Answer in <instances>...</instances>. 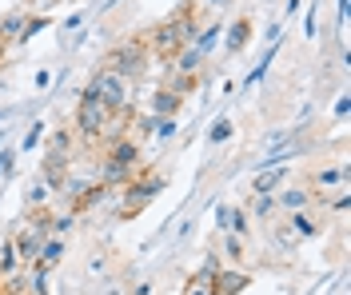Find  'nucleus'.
Here are the masks:
<instances>
[{
	"instance_id": "nucleus-5",
	"label": "nucleus",
	"mask_w": 351,
	"mask_h": 295,
	"mask_svg": "<svg viewBox=\"0 0 351 295\" xmlns=\"http://www.w3.org/2000/svg\"><path fill=\"white\" fill-rule=\"evenodd\" d=\"M88 88L96 92V100H100L112 116H132V108H128V80H124V76H116V72H108V68L96 64L92 80H88Z\"/></svg>"
},
{
	"instance_id": "nucleus-4",
	"label": "nucleus",
	"mask_w": 351,
	"mask_h": 295,
	"mask_svg": "<svg viewBox=\"0 0 351 295\" xmlns=\"http://www.w3.org/2000/svg\"><path fill=\"white\" fill-rule=\"evenodd\" d=\"M324 231H328V207L311 204L304 211H287L284 224H276V240H280V248H300V244L324 235Z\"/></svg>"
},
{
	"instance_id": "nucleus-26",
	"label": "nucleus",
	"mask_w": 351,
	"mask_h": 295,
	"mask_svg": "<svg viewBox=\"0 0 351 295\" xmlns=\"http://www.w3.org/2000/svg\"><path fill=\"white\" fill-rule=\"evenodd\" d=\"M48 196H52V188L36 176V180L28 183V192H24V204L28 207H48Z\"/></svg>"
},
{
	"instance_id": "nucleus-30",
	"label": "nucleus",
	"mask_w": 351,
	"mask_h": 295,
	"mask_svg": "<svg viewBox=\"0 0 351 295\" xmlns=\"http://www.w3.org/2000/svg\"><path fill=\"white\" fill-rule=\"evenodd\" d=\"M180 295H212V287H208V279L188 275V279H184V287H180Z\"/></svg>"
},
{
	"instance_id": "nucleus-10",
	"label": "nucleus",
	"mask_w": 351,
	"mask_h": 295,
	"mask_svg": "<svg viewBox=\"0 0 351 295\" xmlns=\"http://www.w3.org/2000/svg\"><path fill=\"white\" fill-rule=\"evenodd\" d=\"M208 287H212V295H243L247 287H252V272H240V268H219L212 279H208Z\"/></svg>"
},
{
	"instance_id": "nucleus-8",
	"label": "nucleus",
	"mask_w": 351,
	"mask_h": 295,
	"mask_svg": "<svg viewBox=\"0 0 351 295\" xmlns=\"http://www.w3.org/2000/svg\"><path fill=\"white\" fill-rule=\"evenodd\" d=\"M252 40H256V16H247V12H243V16H236V21L223 28V40H219V48H223V56L232 60V56H240Z\"/></svg>"
},
{
	"instance_id": "nucleus-27",
	"label": "nucleus",
	"mask_w": 351,
	"mask_h": 295,
	"mask_svg": "<svg viewBox=\"0 0 351 295\" xmlns=\"http://www.w3.org/2000/svg\"><path fill=\"white\" fill-rule=\"evenodd\" d=\"M44 128H48L44 120H36V124H28V132H24L21 148H16L21 156H28V152H36V144H44Z\"/></svg>"
},
{
	"instance_id": "nucleus-25",
	"label": "nucleus",
	"mask_w": 351,
	"mask_h": 295,
	"mask_svg": "<svg viewBox=\"0 0 351 295\" xmlns=\"http://www.w3.org/2000/svg\"><path fill=\"white\" fill-rule=\"evenodd\" d=\"M232 132H236L232 116H228V112H223V116H216V124H212V132H208V148H219L223 140H232Z\"/></svg>"
},
{
	"instance_id": "nucleus-16",
	"label": "nucleus",
	"mask_w": 351,
	"mask_h": 295,
	"mask_svg": "<svg viewBox=\"0 0 351 295\" xmlns=\"http://www.w3.org/2000/svg\"><path fill=\"white\" fill-rule=\"evenodd\" d=\"M180 108H184V96H176L168 84L152 92V116H180Z\"/></svg>"
},
{
	"instance_id": "nucleus-20",
	"label": "nucleus",
	"mask_w": 351,
	"mask_h": 295,
	"mask_svg": "<svg viewBox=\"0 0 351 295\" xmlns=\"http://www.w3.org/2000/svg\"><path fill=\"white\" fill-rule=\"evenodd\" d=\"M284 180H287V164H280V168H260L252 176V192H276Z\"/></svg>"
},
{
	"instance_id": "nucleus-9",
	"label": "nucleus",
	"mask_w": 351,
	"mask_h": 295,
	"mask_svg": "<svg viewBox=\"0 0 351 295\" xmlns=\"http://www.w3.org/2000/svg\"><path fill=\"white\" fill-rule=\"evenodd\" d=\"M271 196H276V207H280L284 216H287V211H304V207L319 204V200H315V192H311L307 183H287V180L280 183Z\"/></svg>"
},
{
	"instance_id": "nucleus-13",
	"label": "nucleus",
	"mask_w": 351,
	"mask_h": 295,
	"mask_svg": "<svg viewBox=\"0 0 351 295\" xmlns=\"http://www.w3.org/2000/svg\"><path fill=\"white\" fill-rule=\"evenodd\" d=\"M40 235H36V231H32V227L24 224L21 231H16V235H12V248H16V259H21L24 268H28V264H36V255H40Z\"/></svg>"
},
{
	"instance_id": "nucleus-6",
	"label": "nucleus",
	"mask_w": 351,
	"mask_h": 295,
	"mask_svg": "<svg viewBox=\"0 0 351 295\" xmlns=\"http://www.w3.org/2000/svg\"><path fill=\"white\" fill-rule=\"evenodd\" d=\"M348 180H351L348 164H324V168H307V176H304V183L315 192V200H319V204L328 200V192L348 188Z\"/></svg>"
},
{
	"instance_id": "nucleus-22",
	"label": "nucleus",
	"mask_w": 351,
	"mask_h": 295,
	"mask_svg": "<svg viewBox=\"0 0 351 295\" xmlns=\"http://www.w3.org/2000/svg\"><path fill=\"white\" fill-rule=\"evenodd\" d=\"M24 21H28V8H12V12H4V16H0V36L12 44V40H16V32L24 28Z\"/></svg>"
},
{
	"instance_id": "nucleus-29",
	"label": "nucleus",
	"mask_w": 351,
	"mask_h": 295,
	"mask_svg": "<svg viewBox=\"0 0 351 295\" xmlns=\"http://www.w3.org/2000/svg\"><path fill=\"white\" fill-rule=\"evenodd\" d=\"M219 268H223V259H219V251H208V259H204V264H199V268H196L192 275H199V279H212V275H216Z\"/></svg>"
},
{
	"instance_id": "nucleus-17",
	"label": "nucleus",
	"mask_w": 351,
	"mask_h": 295,
	"mask_svg": "<svg viewBox=\"0 0 351 295\" xmlns=\"http://www.w3.org/2000/svg\"><path fill=\"white\" fill-rule=\"evenodd\" d=\"M219 259H228V264L247 259V240L236 235V231H219Z\"/></svg>"
},
{
	"instance_id": "nucleus-33",
	"label": "nucleus",
	"mask_w": 351,
	"mask_h": 295,
	"mask_svg": "<svg viewBox=\"0 0 351 295\" xmlns=\"http://www.w3.org/2000/svg\"><path fill=\"white\" fill-rule=\"evenodd\" d=\"M48 80H52V72H48V68H40V72H36V80H32V88H36V92H44V88H48Z\"/></svg>"
},
{
	"instance_id": "nucleus-12",
	"label": "nucleus",
	"mask_w": 351,
	"mask_h": 295,
	"mask_svg": "<svg viewBox=\"0 0 351 295\" xmlns=\"http://www.w3.org/2000/svg\"><path fill=\"white\" fill-rule=\"evenodd\" d=\"M243 211H247V220L271 224L280 207H276V196H271V192H247V200H243Z\"/></svg>"
},
{
	"instance_id": "nucleus-37",
	"label": "nucleus",
	"mask_w": 351,
	"mask_h": 295,
	"mask_svg": "<svg viewBox=\"0 0 351 295\" xmlns=\"http://www.w3.org/2000/svg\"><path fill=\"white\" fill-rule=\"evenodd\" d=\"M8 48H12V44H8V40L0 36V64H4V56H8Z\"/></svg>"
},
{
	"instance_id": "nucleus-21",
	"label": "nucleus",
	"mask_w": 351,
	"mask_h": 295,
	"mask_svg": "<svg viewBox=\"0 0 351 295\" xmlns=\"http://www.w3.org/2000/svg\"><path fill=\"white\" fill-rule=\"evenodd\" d=\"M219 32H223V24H199V32H196L192 44H196L204 56H212V52L219 48Z\"/></svg>"
},
{
	"instance_id": "nucleus-36",
	"label": "nucleus",
	"mask_w": 351,
	"mask_h": 295,
	"mask_svg": "<svg viewBox=\"0 0 351 295\" xmlns=\"http://www.w3.org/2000/svg\"><path fill=\"white\" fill-rule=\"evenodd\" d=\"M300 4H304V0H287V4H284V16H287V21H291V16L300 12Z\"/></svg>"
},
{
	"instance_id": "nucleus-31",
	"label": "nucleus",
	"mask_w": 351,
	"mask_h": 295,
	"mask_svg": "<svg viewBox=\"0 0 351 295\" xmlns=\"http://www.w3.org/2000/svg\"><path fill=\"white\" fill-rule=\"evenodd\" d=\"M76 227V216L72 211H64V216H52V235H68Z\"/></svg>"
},
{
	"instance_id": "nucleus-35",
	"label": "nucleus",
	"mask_w": 351,
	"mask_h": 295,
	"mask_svg": "<svg viewBox=\"0 0 351 295\" xmlns=\"http://www.w3.org/2000/svg\"><path fill=\"white\" fill-rule=\"evenodd\" d=\"M80 21H84V12H76V16H68V21L60 24V28H64V32H72V28H80Z\"/></svg>"
},
{
	"instance_id": "nucleus-3",
	"label": "nucleus",
	"mask_w": 351,
	"mask_h": 295,
	"mask_svg": "<svg viewBox=\"0 0 351 295\" xmlns=\"http://www.w3.org/2000/svg\"><path fill=\"white\" fill-rule=\"evenodd\" d=\"M164 192V176L156 172L152 164H140L136 172L128 176V183L120 188V196H124V204H120V211H116V220L120 224H128V220H136L144 207L152 204L156 196Z\"/></svg>"
},
{
	"instance_id": "nucleus-1",
	"label": "nucleus",
	"mask_w": 351,
	"mask_h": 295,
	"mask_svg": "<svg viewBox=\"0 0 351 295\" xmlns=\"http://www.w3.org/2000/svg\"><path fill=\"white\" fill-rule=\"evenodd\" d=\"M96 64L108 68V72H116V76H124L128 84L144 80V76H148V64H152V52H148L144 32H136V36H128V40H116Z\"/></svg>"
},
{
	"instance_id": "nucleus-38",
	"label": "nucleus",
	"mask_w": 351,
	"mask_h": 295,
	"mask_svg": "<svg viewBox=\"0 0 351 295\" xmlns=\"http://www.w3.org/2000/svg\"><path fill=\"white\" fill-rule=\"evenodd\" d=\"M104 295H124V287H116V283H112V287H104Z\"/></svg>"
},
{
	"instance_id": "nucleus-40",
	"label": "nucleus",
	"mask_w": 351,
	"mask_h": 295,
	"mask_svg": "<svg viewBox=\"0 0 351 295\" xmlns=\"http://www.w3.org/2000/svg\"><path fill=\"white\" fill-rule=\"evenodd\" d=\"M52 4H68V0H52Z\"/></svg>"
},
{
	"instance_id": "nucleus-2",
	"label": "nucleus",
	"mask_w": 351,
	"mask_h": 295,
	"mask_svg": "<svg viewBox=\"0 0 351 295\" xmlns=\"http://www.w3.org/2000/svg\"><path fill=\"white\" fill-rule=\"evenodd\" d=\"M112 120H116V116L96 100V92L92 88L80 92V100H76V116H72V132H76V140L84 144L88 152H100V144H104V136H108Z\"/></svg>"
},
{
	"instance_id": "nucleus-34",
	"label": "nucleus",
	"mask_w": 351,
	"mask_h": 295,
	"mask_svg": "<svg viewBox=\"0 0 351 295\" xmlns=\"http://www.w3.org/2000/svg\"><path fill=\"white\" fill-rule=\"evenodd\" d=\"M304 36H315V4L307 8V21H304Z\"/></svg>"
},
{
	"instance_id": "nucleus-14",
	"label": "nucleus",
	"mask_w": 351,
	"mask_h": 295,
	"mask_svg": "<svg viewBox=\"0 0 351 295\" xmlns=\"http://www.w3.org/2000/svg\"><path fill=\"white\" fill-rule=\"evenodd\" d=\"M64 255H68V240H64V235H48V240L40 244V255H36V264L52 272V268H60V264H64Z\"/></svg>"
},
{
	"instance_id": "nucleus-24",
	"label": "nucleus",
	"mask_w": 351,
	"mask_h": 295,
	"mask_svg": "<svg viewBox=\"0 0 351 295\" xmlns=\"http://www.w3.org/2000/svg\"><path fill=\"white\" fill-rule=\"evenodd\" d=\"M24 264L16 259V248H12V235H4V244H0V279L12 272H21Z\"/></svg>"
},
{
	"instance_id": "nucleus-15",
	"label": "nucleus",
	"mask_w": 351,
	"mask_h": 295,
	"mask_svg": "<svg viewBox=\"0 0 351 295\" xmlns=\"http://www.w3.org/2000/svg\"><path fill=\"white\" fill-rule=\"evenodd\" d=\"M204 68H208V56H204L196 44H184L172 56V68L168 72H204Z\"/></svg>"
},
{
	"instance_id": "nucleus-28",
	"label": "nucleus",
	"mask_w": 351,
	"mask_h": 295,
	"mask_svg": "<svg viewBox=\"0 0 351 295\" xmlns=\"http://www.w3.org/2000/svg\"><path fill=\"white\" fill-rule=\"evenodd\" d=\"M176 132H180L176 116H156V128H152V136H156V140H176Z\"/></svg>"
},
{
	"instance_id": "nucleus-18",
	"label": "nucleus",
	"mask_w": 351,
	"mask_h": 295,
	"mask_svg": "<svg viewBox=\"0 0 351 295\" xmlns=\"http://www.w3.org/2000/svg\"><path fill=\"white\" fill-rule=\"evenodd\" d=\"M72 148H76V132L68 124H60L56 132H48V140H44V152H52V156H72Z\"/></svg>"
},
{
	"instance_id": "nucleus-11",
	"label": "nucleus",
	"mask_w": 351,
	"mask_h": 295,
	"mask_svg": "<svg viewBox=\"0 0 351 295\" xmlns=\"http://www.w3.org/2000/svg\"><path fill=\"white\" fill-rule=\"evenodd\" d=\"M216 231H236V235H252V220L243 204H216Z\"/></svg>"
},
{
	"instance_id": "nucleus-39",
	"label": "nucleus",
	"mask_w": 351,
	"mask_h": 295,
	"mask_svg": "<svg viewBox=\"0 0 351 295\" xmlns=\"http://www.w3.org/2000/svg\"><path fill=\"white\" fill-rule=\"evenodd\" d=\"M4 132H8V128H0V140H4Z\"/></svg>"
},
{
	"instance_id": "nucleus-19",
	"label": "nucleus",
	"mask_w": 351,
	"mask_h": 295,
	"mask_svg": "<svg viewBox=\"0 0 351 295\" xmlns=\"http://www.w3.org/2000/svg\"><path fill=\"white\" fill-rule=\"evenodd\" d=\"M168 88L176 92V96H192V92H199V84H204V72H168V80H164Z\"/></svg>"
},
{
	"instance_id": "nucleus-41",
	"label": "nucleus",
	"mask_w": 351,
	"mask_h": 295,
	"mask_svg": "<svg viewBox=\"0 0 351 295\" xmlns=\"http://www.w3.org/2000/svg\"><path fill=\"white\" fill-rule=\"evenodd\" d=\"M216 4H228V0H216Z\"/></svg>"
},
{
	"instance_id": "nucleus-32",
	"label": "nucleus",
	"mask_w": 351,
	"mask_h": 295,
	"mask_svg": "<svg viewBox=\"0 0 351 295\" xmlns=\"http://www.w3.org/2000/svg\"><path fill=\"white\" fill-rule=\"evenodd\" d=\"M132 295H156V279H140V283L132 287Z\"/></svg>"
},
{
	"instance_id": "nucleus-7",
	"label": "nucleus",
	"mask_w": 351,
	"mask_h": 295,
	"mask_svg": "<svg viewBox=\"0 0 351 295\" xmlns=\"http://www.w3.org/2000/svg\"><path fill=\"white\" fill-rule=\"evenodd\" d=\"M104 156L100 159H108V164H116V168H128V172H136L144 159H140V140L136 136H104Z\"/></svg>"
},
{
	"instance_id": "nucleus-23",
	"label": "nucleus",
	"mask_w": 351,
	"mask_h": 295,
	"mask_svg": "<svg viewBox=\"0 0 351 295\" xmlns=\"http://www.w3.org/2000/svg\"><path fill=\"white\" fill-rule=\"evenodd\" d=\"M48 24H52V16H48V12H40V16H32V12H28V21H24V28L16 32V40H12V44H28L32 36H40Z\"/></svg>"
}]
</instances>
